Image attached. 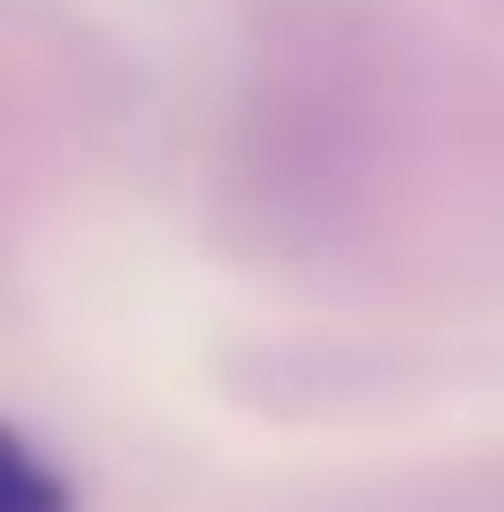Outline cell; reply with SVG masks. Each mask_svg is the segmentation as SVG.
<instances>
[{
  "label": "cell",
  "mask_w": 504,
  "mask_h": 512,
  "mask_svg": "<svg viewBox=\"0 0 504 512\" xmlns=\"http://www.w3.org/2000/svg\"><path fill=\"white\" fill-rule=\"evenodd\" d=\"M68 504H76L68 471L17 429H0V512H68Z\"/></svg>",
  "instance_id": "6da1fadb"
}]
</instances>
